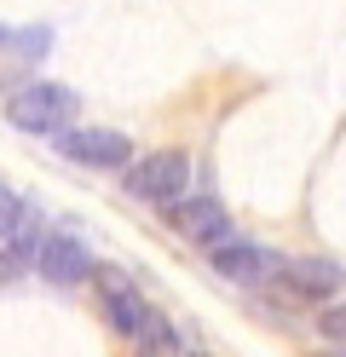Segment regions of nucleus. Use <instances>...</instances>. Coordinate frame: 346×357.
Listing matches in <instances>:
<instances>
[{
  "mask_svg": "<svg viewBox=\"0 0 346 357\" xmlns=\"http://www.w3.org/2000/svg\"><path fill=\"white\" fill-rule=\"evenodd\" d=\"M271 282L283 288L289 300H306V305H323V300H329V305H335V294L346 288V271H340L335 259H323V254H300V259H283V265H277Z\"/></svg>",
  "mask_w": 346,
  "mask_h": 357,
  "instance_id": "20e7f679",
  "label": "nucleus"
},
{
  "mask_svg": "<svg viewBox=\"0 0 346 357\" xmlns=\"http://www.w3.org/2000/svg\"><path fill=\"white\" fill-rule=\"evenodd\" d=\"M277 265H283V254L260 248V242H225V248H214V271H219L225 282H243V288L271 282Z\"/></svg>",
  "mask_w": 346,
  "mask_h": 357,
  "instance_id": "0eeeda50",
  "label": "nucleus"
},
{
  "mask_svg": "<svg viewBox=\"0 0 346 357\" xmlns=\"http://www.w3.org/2000/svg\"><path fill=\"white\" fill-rule=\"evenodd\" d=\"M173 219H179V231L196 242V248H225V242H237V231H231V213L214 202V196H191V202H179L173 208Z\"/></svg>",
  "mask_w": 346,
  "mask_h": 357,
  "instance_id": "6e6552de",
  "label": "nucleus"
},
{
  "mask_svg": "<svg viewBox=\"0 0 346 357\" xmlns=\"http://www.w3.org/2000/svg\"><path fill=\"white\" fill-rule=\"evenodd\" d=\"M46 40H52L46 29H12V47H17V52H29V58H41V52H46Z\"/></svg>",
  "mask_w": 346,
  "mask_h": 357,
  "instance_id": "f8f14e48",
  "label": "nucleus"
},
{
  "mask_svg": "<svg viewBox=\"0 0 346 357\" xmlns=\"http://www.w3.org/2000/svg\"><path fill=\"white\" fill-rule=\"evenodd\" d=\"M58 150L75 167H99V173H115L133 162V139L115 127H69V132H58Z\"/></svg>",
  "mask_w": 346,
  "mask_h": 357,
  "instance_id": "39448f33",
  "label": "nucleus"
},
{
  "mask_svg": "<svg viewBox=\"0 0 346 357\" xmlns=\"http://www.w3.org/2000/svg\"><path fill=\"white\" fill-rule=\"evenodd\" d=\"M41 277L52 288H75L87 277H99V265H92V248L81 236L69 231H46V248H41Z\"/></svg>",
  "mask_w": 346,
  "mask_h": 357,
  "instance_id": "423d86ee",
  "label": "nucleus"
},
{
  "mask_svg": "<svg viewBox=\"0 0 346 357\" xmlns=\"http://www.w3.org/2000/svg\"><path fill=\"white\" fill-rule=\"evenodd\" d=\"M317 334H323L329 346H346V300L323 305V317H317Z\"/></svg>",
  "mask_w": 346,
  "mask_h": 357,
  "instance_id": "9b49d317",
  "label": "nucleus"
},
{
  "mask_svg": "<svg viewBox=\"0 0 346 357\" xmlns=\"http://www.w3.org/2000/svg\"><path fill=\"white\" fill-rule=\"evenodd\" d=\"M99 305H104V317H110V328L122 334V340H150L156 334V311H150V300L138 294V288L122 277V271H99Z\"/></svg>",
  "mask_w": 346,
  "mask_h": 357,
  "instance_id": "7ed1b4c3",
  "label": "nucleus"
},
{
  "mask_svg": "<svg viewBox=\"0 0 346 357\" xmlns=\"http://www.w3.org/2000/svg\"><path fill=\"white\" fill-rule=\"evenodd\" d=\"M75 93L58 81H35V86H17L6 98V121L17 132H69V116H75Z\"/></svg>",
  "mask_w": 346,
  "mask_h": 357,
  "instance_id": "f03ea898",
  "label": "nucleus"
},
{
  "mask_svg": "<svg viewBox=\"0 0 346 357\" xmlns=\"http://www.w3.org/2000/svg\"><path fill=\"white\" fill-rule=\"evenodd\" d=\"M23 213H29V208L17 202V190H6V185H0V248H6V242H12V231L23 225Z\"/></svg>",
  "mask_w": 346,
  "mask_h": 357,
  "instance_id": "9d476101",
  "label": "nucleus"
},
{
  "mask_svg": "<svg viewBox=\"0 0 346 357\" xmlns=\"http://www.w3.org/2000/svg\"><path fill=\"white\" fill-rule=\"evenodd\" d=\"M0 40H12V29H6V24H0Z\"/></svg>",
  "mask_w": 346,
  "mask_h": 357,
  "instance_id": "ddd939ff",
  "label": "nucleus"
},
{
  "mask_svg": "<svg viewBox=\"0 0 346 357\" xmlns=\"http://www.w3.org/2000/svg\"><path fill=\"white\" fill-rule=\"evenodd\" d=\"M41 248H46V225H41V213H23V225L12 231L6 248H0V288L17 282L29 265H41Z\"/></svg>",
  "mask_w": 346,
  "mask_h": 357,
  "instance_id": "1a4fd4ad",
  "label": "nucleus"
},
{
  "mask_svg": "<svg viewBox=\"0 0 346 357\" xmlns=\"http://www.w3.org/2000/svg\"><path fill=\"white\" fill-rule=\"evenodd\" d=\"M127 196L145 208H179L191 196V155L185 150H150L138 167H127Z\"/></svg>",
  "mask_w": 346,
  "mask_h": 357,
  "instance_id": "f257e3e1",
  "label": "nucleus"
}]
</instances>
